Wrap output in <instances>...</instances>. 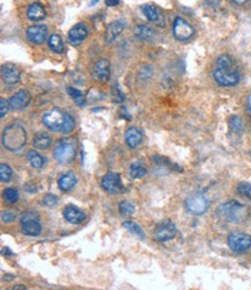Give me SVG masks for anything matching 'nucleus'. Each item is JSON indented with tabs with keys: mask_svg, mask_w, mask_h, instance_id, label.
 I'll return each instance as SVG.
<instances>
[{
	"mask_svg": "<svg viewBox=\"0 0 251 290\" xmlns=\"http://www.w3.org/2000/svg\"><path fill=\"white\" fill-rule=\"evenodd\" d=\"M213 78L216 84L225 87L235 86L240 83V68L231 55L224 54L219 56L214 70H213Z\"/></svg>",
	"mask_w": 251,
	"mask_h": 290,
	"instance_id": "1",
	"label": "nucleus"
},
{
	"mask_svg": "<svg viewBox=\"0 0 251 290\" xmlns=\"http://www.w3.org/2000/svg\"><path fill=\"white\" fill-rule=\"evenodd\" d=\"M2 145L11 152H19L22 150L27 142V133L20 124H9L2 133Z\"/></svg>",
	"mask_w": 251,
	"mask_h": 290,
	"instance_id": "2",
	"label": "nucleus"
},
{
	"mask_svg": "<svg viewBox=\"0 0 251 290\" xmlns=\"http://www.w3.org/2000/svg\"><path fill=\"white\" fill-rule=\"evenodd\" d=\"M220 218L229 223H241L248 216V209L244 204L236 201H229L222 203L216 210Z\"/></svg>",
	"mask_w": 251,
	"mask_h": 290,
	"instance_id": "3",
	"label": "nucleus"
},
{
	"mask_svg": "<svg viewBox=\"0 0 251 290\" xmlns=\"http://www.w3.org/2000/svg\"><path fill=\"white\" fill-rule=\"evenodd\" d=\"M54 157L58 163L66 165L72 163L77 157V146L71 139H61L54 150Z\"/></svg>",
	"mask_w": 251,
	"mask_h": 290,
	"instance_id": "4",
	"label": "nucleus"
},
{
	"mask_svg": "<svg viewBox=\"0 0 251 290\" xmlns=\"http://www.w3.org/2000/svg\"><path fill=\"white\" fill-rule=\"evenodd\" d=\"M209 207V199L204 194H201V193H194V194L190 195L185 200V208H187V210L192 215L199 216V215L205 214Z\"/></svg>",
	"mask_w": 251,
	"mask_h": 290,
	"instance_id": "5",
	"label": "nucleus"
},
{
	"mask_svg": "<svg viewBox=\"0 0 251 290\" xmlns=\"http://www.w3.org/2000/svg\"><path fill=\"white\" fill-rule=\"evenodd\" d=\"M65 115L59 108H52L44 113L42 117V122L51 132H61L65 122Z\"/></svg>",
	"mask_w": 251,
	"mask_h": 290,
	"instance_id": "6",
	"label": "nucleus"
},
{
	"mask_svg": "<svg viewBox=\"0 0 251 290\" xmlns=\"http://www.w3.org/2000/svg\"><path fill=\"white\" fill-rule=\"evenodd\" d=\"M227 244L235 253H243L250 248L251 237L243 232H233L228 236Z\"/></svg>",
	"mask_w": 251,
	"mask_h": 290,
	"instance_id": "7",
	"label": "nucleus"
},
{
	"mask_svg": "<svg viewBox=\"0 0 251 290\" xmlns=\"http://www.w3.org/2000/svg\"><path fill=\"white\" fill-rule=\"evenodd\" d=\"M194 34L193 27L185 19L177 17L174 20L173 24V35L177 41L185 42L190 40Z\"/></svg>",
	"mask_w": 251,
	"mask_h": 290,
	"instance_id": "8",
	"label": "nucleus"
},
{
	"mask_svg": "<svg viewBox=\"0 0 251 290\" xmlns=\"http://www.w3.org/2000/svg\"><path fill=\"white\" fill-rule=\"evenodd\" d=\"M101 187L104 192L109 194H118L124 191L122 178L119 173L109 172L101 179Z\"/></svg>",
	"mask_w": 251,
	"mask_h": 290,
	"instance_id": "9",
	"label": "nucleus"
},
{
	"mask_svg": "<svg viewBox=\"0 0 251 290\" xmlns=\"http://www.w3.org/2000/svg\"><path fill=\"white\" fill-rule=\"evenodd\" d=\"M177 229H176L175 224L172 222H163L156 226L154 230L153 238L159 243H165L175 238Z\"/></svg>",
	"mask_w": 251,
	"mask_h": 290,
	"instance_id": "10",
	"label": "nucleus"
},
{
	"mask_svg": "<svg viewBox=\"0 0 251 290\" xmlns=\"http://www.w3.org/2000/svg\"><path fill=\"white\" fill-rule=\"evenodd\" d=\"M21 230H22L23 235L36 237L41 233L42 226L41 223L39 222V220L34 215L26 214L23 215L22 220H21Z\"/></svg>",
	"mask_w": 251,
	"mask_h": 290,
	"instance_id": "11",
	"label": "nucleus"
},
{
	"mask_svg": "<svg viewBox=\"0 0 251 290\" xmlns=\"http://www.w3.org/2000/svg\"><path fill=\"white\" fill-rule=\"evenodd\" d=\"M93 79L98 83L108 82L110 77V62L107 58H101L100 61L96 62L92 71Z\"/></svg>",
	"mask_w": 251,
	"mask_h": 290,
	"instance_id": "12",
	"label": "nucleus"
},
{
	"mask_svg": "<svg viewBox=\"0 0 251 290\" xmlns=\"http://www.w3.org/2000/svg\"><path fill=\"white\" fill-rule=\"evenodd\" d=\"M32 101V95L27 89H20V91L15 93L14 95L11 96V99L8 100L9 107L14 111H21L28 107V105Z\"/></svg>",
	"mask_w": 251,
	"mask_h": 290,
	"instance_id": "13",
	"label": "nucleus"
},
{
	"mask_svg": "<svg viewBox=\"0 0 251 290\" xmlns=\"http://www.w3.org/2000/svg\"><path fill=\"white\" fill-rule=\"evenodd\" d=\"M27 37L30 42L35 45H42L48 37V28L43 24H34L27 29Z\"/></svg>",
	"mask_w": 251,
	"mask_h": 290,
	"instance_id": "14",
	"label": "nucleus"
},
{
	"mask_svg": "<svg viewBox=\"0 0 251 290\" xmlns=\"http://www.w3.org/2000/svg\"><path fill=\"white\" fill-rule=\"evenodd\" d=\"M125 27H126V20H124V19L113 21V22L108 24L107 29H105L104 41L107 43H109V45L110 43H113L115 40H116L117 37L122 34V32Z\"/></svg>",
	"mask_w": 251,
	"mask_h": 290,
	"instance_id": "15",
	"label": "nucleus"
},
{
	"mask_svg": "<svg viewBox=\"0 0 251 290\" xmlns=\"http://www.w3.org/2000/svg\"><path fill=\"white\" fill-rule=\"evenodd\" d=\"M63 216L66 222L71 224H80L86 220V214L83 213L81 209L73 204L66 205L63 211Z\"/></svg>",
	"mask_w": 251,
	"mask_h": 290,
	"instance_id": "16",
	"label": "nucleus"
},
{
	"mask_svg": "<svg viewBox=\"0 0 251 290\" xmlns=\"http://www.w3.org/2000/svg\"><path fill=\"white\" fill-rule=\"evenodd\" d=\"M1 78L2 82L7 84V85H15V84L20 82L21 73L13 65L7 64L1 67Z\"/></svg>",
	"mask_w": 251,
	"mask_h": 290,
	"instance_id": "17",
	"label": "nucleus"
},
{
	"mask_svg": "<svg viewBox=\"0 0 251 290\" xmlns=\"http://www.w3.org/2000/svg\"><path fill=\"white\" fill-rule=\"evenodd\" d=\"M124 138H125V143L129 148L135 149L141 144L142 141H144V134H142L141 130L138 129V128L132 127L126 130Z\"/></svg>",
	"mask_w": 251,
	"mask_h": 290,
	"instance_id": "18",
	"label": "nucleus"
},
{
	"mask_svg": "<svg viewBox=\"0 0 251 290\" xmlns=\"http://www.w3.org/2000/svg\"><path fill=\"white\" fill-rule=\"evenodd\" d=\"M88 36V28L85 23L80 22L73 26L69 32V40L72 45H79Z\"/></svg>",
	"mask_w": 251,
	"mask_h": 290,
	"instance_id": "19",
	"label": "nucleus"
},
{
	"mask_svg": "<svg viewBox=\"0 0 251 290\" xmlns=\"http://www.w3.org/2000/svg\"><path fill=\"white\" fill-rule=\"evenodd\" d=\"M141 12L142 14L147 18V20L159 24V26H165V18H163V15L160 13L159 9L154 7L153 5H150V4L142 5Z\"/></svg>",
	"mask_w": 251,
	"mask_h": 290,
	"instance_id": "20",
	"label": "nucleus"
},
{
	"mask_svg": "<svg viewBox=\"0 0 251 290\" xmlns=\"http://www.w3.org/2000/svg\"><path fill=\"white\" fill-rule=\"evenodd\" d=\"M27 17L30 21H34V22H39V21L44 20L46 17L44 6L41 2H33V4H30L27 9Z\"/></svg>",
	"mask_w": 251,
	"mask_h": 290,
	"instance_id": "21",
	"label": "nucleus"
},
{
	"mask_svg": "<svg viewBox=\"0 0 251 290\" xmlns=\"http://www.w3.org/2000/svg\"><path fill=\"white\" fill-rule=\"evenodd\" d=\"M77 185V177L74 176L73 172L64 173L59 179H58V187L60 191L69 192Z\"/></svg>",
	"mask_w": 251,
	"mask_h": 290,
	"instance_id": "22",
	"label": "nucleus"
},
{
	"mask_svg": "<svg viewBox=\"0 0 251 290\" xmlns=\"http://www.w3.org/2000/svg\"><path fill=\"white\" fill-rule=\"evenodd\" d=\"M51 143H52L51 137L45 133H37L36 135L34 136V139H33L34 148L39 150H46L51 145Z\"/></svg>",
	"mask_w": 251,
	"mask_h": 290,
	"instance_id": "23",
	"label": "nucleus"
},
{
	"mask_svg": "<svg viewBox=\"0 0 251 290\" xmlns=\"http://www.w3.org/2000/svg\"><path fill=\"white\" fill-rule=\"evenodd\" d=\"M133 34L140 40H145V41H151L153 39L155 33L152 29L151 27L145 26V24H138L133 28Z\"/></svg>",
	"mask_w": 251,
	"mask_h": 290,
	"instance_id": "24",
	"label": "nucleus"
},
{
	"mask_svg": "<svg viewBox=\"0 0 251 290\" xmlns=\"http://www.w3.org/2000/svg\"><path fill=\"white\" fill-rule=\"evenodd\" d=\"M123 227L125 230H128L130 233H132L133 236L138 237V238L141 239V241H145V239H146V235H145L144 230H142L137 223L132 222V221H126V222L123 223Z\"/></svg>",
	"mask_w": 251,
	"mask_h": 290,
	"instance_id": "25",
	"label": "nucleus"
},
{
	"mask_svg": "<svg viewBox=\"0 0 251 290\" xmlns=\"http://www.w3.org/2000/svg\"><path fill=\"white\" fill-rule=\"evenodd\" d=\"M48 45H49V48H50L54 52H56V54H61V52L64 51L63 39H61L58 34H52V35L49 37Z\"/></svg>",
	"mask_w": 251,
	"mask_h": 290,
	"instance_id": "26",
	"label": "nucleus"
},
{
	"mask_svg": "<svg viewBox=\"0 0 251 290\" xmlns=\"http://www.w3.org/2000/svg\"><path fill=\"white\" fill-rule=\"evenodd\" d=\"M27 158H28V161H29V164L32 165V167L34 168H42L45 164V158L39 155V152L34 151V150L28 152Z\"/></svg>",
	"mask_w": 251,
	"mask_h": 290,
	"instance_id": "27",
	"label": "nucleus"
},
{
	"mask_svg": "<svg viewBox=\"0 0 251 290\" xmlns=\"http://www.w3.org/2000/svg\"><path fill=\"white\" fill-rule=\"evenodd\" d=\"M66 92H67V94L72 98L73 101L76 102L77 106H79V107H85L87 101H86L85 96H83V94L79 91V89H74V87H67Z\"/></svg>",
	"mask_w": 251,
	"mask_h": 290,
	"instance_id": "28",
	"label": "nucleus"
},
{
	"mask_svg": "<svg viewBox=\"0 0 251 290\" xmlns=\"http://www.w3.org/2000/svg\"><path fill=\"white\" fill-rule=\"evenodd\" d=\"M129 173L132 179H140V178H144L146 176L147 170L146 167L142 166V164L140 163H133L131 166H130Z\"/></svg>",
	"mask_w": 251,
	"mask_h": 290,
	"instance_id": "29",
	"label": "nucleus"
},
{
	"mask_svg": "<svg viewBox=\"0 0 251 290\" xmlns=\"http://www.w3.org/2000/svg\"><path fill=\"white\" fill-rule=\"evenodd\" d=\"M229 128H231L232 132L241 135L244 132V123L242 118L237 116V115H233V116L229 118Z\"/></svg>",
	"mask_w": 251,
	"mask_h": 290,
	"instance_id": "30",
	"label": "nucleus"
},
{
	"mask_svg": "<svg viewBox=\"0 0 251 290\" xmlns=\"http://www.w3.org/2000/svg\"><path fill=\"white\" fill-rule=\"evenodd\" d=\"M236 191L241 196L251 200V182L241 181L236 187Z\"/></svg>",
	"mask_w": 251,
	"mask_h": 290,
	"instance_id": "31",
	"label": "nucleus"
},
{
	"mask_svg": "<svg viewBox=\"0 0 251 290\" xmlns=\"http://www.w3.org/2000/svg\"><path fill=\"white\" fill-rule=\"evenodd\" d=\"M2 196H4L5 201H7L8 203H15L19 199V192L15 188L8 187V188H6L4 193H2Z\"/></svg>",
	"mask_w": 251,
	"mask_h": 290,
	"instance_id": "32",
	"label": "nucleus"
},
{
	"mask_svg": "<svg viewBox=\"0 0 251 290\" xmlns=\"http://www.w3.org/2000/svg\"><path fill=\"white\" fill-rule=\"evenodd\" d=\"M12 176H13V171H12V168L7 164L0 165V180L2 182L9 181Z\"/></svg>",
	"mask_w": 251,
	"mask_h": 290,
	"instance_id": "33",
	"label": "nucleus"
},
{
	"mask_svg": "<svg viewBox=\"0 0 251 290\" xmlns=\"http://www.w3.org/2000/svg\"><path fill=\"white\" fill-rule=\"evenodd\" d=\"M76 127V122H74V118L71 116L70 114L65 115V122L63 126V129H61V133L63 134H69L72 132Z\"/></svg>",
	"mask_w": 251,
	"mask_h": 290,
	"instance_id": "34",
	"label": "nucleus"
},
{
	"mask_svg": "<svg viewBox=\"0 0 251 290\" xmlns=\"http://www.w3.org/2000/svg\"><path fill=\"white\" fill-rule=\"evenodd\" d=\"M119 211L124 216H128L135 213V205L129 201H122L119 203Z\"/></svg>",
	"mask_w": 251,
	"mask_h": 290,
	"instance_id": "35",
	"label": "nucleus"
},
{
	"mask_svg": "<svg viewBox=\"0 0 251 290\" xmlns=\"http://www.w3.org/2000/svg\"><path fill=\"white\" fill-rule=\"evenodd\" d=\"M57 203L58 198L55 194H51V193H49L43 198V204L46 205V207H55Z\"/></svg>",
	"mask_w": 251,
	"mask_h": 290,
	"instance_id": "36",
	"label": "nucleus"
},
{
	"mask_svg": "<svg viewBox=\"0 0 251 290\" xmlns=\"http://www.w3.org/2000/svg\"><path fill=\"white\" fill-rule=\"evenodd\" d=\"M113 98H114V102H122L124 101V99H125V95H124V93L120 91L118 87L114 86L113 89Z\"/></svg>",
	"mask_w": 251,
	"mask_h": 290,
	"instance_id": "37",
	"label": "nucleus"
},
{
	"mask_svg": "<svg viewBox=\"0 0 251 290\" xmlns=\"http://www.w3.org/2000/svg\"><path fill=\"white\" fill-rule=\"evenodd\" d=\"M9 108H11V107H9L8 101H6L5 99L0 100V117L4 118L5 115L7 114Z\"/></svg>",
	"mask_w": 251,
	"mask_h": 290,
	"instance_id": "38",
	"label": "nucleus"
},
{
	"mask_svg": "<svg viewBox=\"0 0 251 290\" xmlns=\"http://www.w3.org/2000/svg\"><path fill=\"white\" fill-rule=\"evenodd\" d=\"M1 220H2V222H5V223L13 222V221L15 220V214L12 213V211H2Z\"/></svg>",
	"mask_w": 251,
	"mask_h": 290,
	"instance_id": "39",
	"label": "nucleus"
},
{
	"mask_svg": "<svg viewBox=\"0 0 251 290\" xmlns=\"http://www.w3.org/2000/svg\"><path fill=\"white\" fill-rule=\"evenodd\" d=\"M119 0H107L105 1V4H107V6H116L119 4Z\"/></svg>",
	"mask_w": 251,
	"mask_h": 290,
	"instance_id": "40",
	"label": "nucleus"
},
{
	"mask_svg": "<svg viewBox=\"0 0 251 290\" xmlns=\"http://www.w3.org/2000/svg\"><path fill=\"white\" fill-rule=\"evenodd\" d=\"M247 109H248V113L251 116V94L248 96V100H247Z\"/></svg>",
	"mask_w": 251,
	"mask_h": 290,
	"instance_id": "41",
	"label": "nucleus"
},
{
	"mask_svg": "<svg viewBox=\"0 0 251 290\" xmlns=\"http://www.w3.org/2000/svg\"><path fill=\"white\" fill-rule=\"evenodd\" d=\"M233 2H234V4H243V2H246V1H244V0H243V1H235V0H234Z\"/></svg>",
	"mask_w": 251,
	"mask_h": 290,
	"instance_id": "42",
	"label": "nucleus"
},
{
	"mask_svg": "<svg viewBox=\"0 0 251 290\" xmlns=\"http://www.w3.org/2000/svg\"><path fill=\"white\" fill-rule=\"evenodd\" d=\"M250 156H251V152H250Z\"/></svg>",
	"mask_w": 251,
	"mask_h": 290,
	"instance_id": "43",
	"label": "nucleus"
}]
</instances>
